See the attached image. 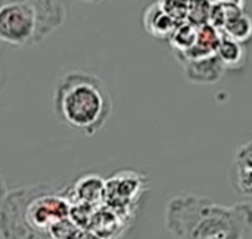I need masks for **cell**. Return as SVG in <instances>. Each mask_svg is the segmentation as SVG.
I'll use <instances>...</instances> for the list:
<instances>
[{
	"mask_svg": "<svg viewBox=\"0 0 252 239\" xmlns=\"http://www.w3.org/2000/svg\"><path fill=\"white\" fill-rule=\"evenodd\" d=\"M165 228L177 239H247L252 234V204L223 205L185 192L167 203Z\"/></svg>",
	"mask_w": 252,
	"mask_h": 239,
	"instance_id": "1",
	"label": "cell"
},
{
	"mask_svg": "<svg viewBox=\"0 0 252 239\" xmlns=\"http://www.w3.org/2000/svg\"><path fill=\"white\" fill-rule=\"evenodd\" d=\"M63 191L47 183L18 186L7 191L0 211L3 239H55L53 231L69 219Z\"/></svg>",
	"mask_w": 252,
	"mask_h": 239,
	"instance_id": "2",
	"label": "cell"
},
{
	"mask_svg": "<svg viewBox=\"0 0 252 239\" xmlns=\"http://www.w3.org/2000/svg\"><path fill=\"white\" fill-rule=\"evenodd\" d=\"M56 117L86 136L96 135L112 115V98L94 74L71 71L62 75L53 92Z\"/></svg>",
	"mask_w": 252,
	"mask_h": 239,
	"instance_id": "3",
	"label": "cell"
},
{
	"mask_svg": "<svg viewBox=\"0 0 252 239\" xmlns=\"http://www.w3.org/2000/svg\"><path fill=\"white\" fill-rule=\"evenodd\" d=\"M66 18L62 1H0V41L15 47H32L58 30Z\"/></svg>",
	"mask_w": 252,
	"mask_h": 239,
	"instance_id": "4",
	"label": "cell"
},
{
	"mask_svg": "<svg viewBox=\"0 0 252 239\" xmlns=\"http://www.w3.org/2000/svg\"><path fill=\"white\" fill-rule=\"evenodd\" d=\"M142 176L136 171H117L108 180H105L103 205L117 213L118 216L128 214V208L133 201L140 195Z\"/></svg>",
	"mask_w": 252,
	"mask_h": 239,
	"instance_id": "5",
	"label": "cell"
},
{
	"mask_svg": "<svg viewBox=\"0 0 252 239\" xmlns=\"http://www.w3.org/2000/svg\"><path fill=\"white\" fill-rule=\"evenodd\" d=\"M105 180L96 174H86L80 177L72 186L63 189V195L69 207L97 208L103 205Z\"/></svg>",
	"mask_w": 252,
	"mask_h": 239,
	"instance_id": "6",
	"label": "cell"
},
{
	"mask_svg": "<svg viewBox=\"0 0 252 239\" xmlns=\"http://www.w3.org/2000/svg\"><path fill=\"white\" fill-rule=\"evenodd\" d=\"M185 67L186 78L196 84H213L220 81L226 68L217 58V55L198 58V59H182Z\"/></svg>",
	"mask_w": 252,
	"mask_h": 239,
	"instance_id": "7",
	"label": "cell"
},
{
	"mask_svg": "<svg viewBox=\"0 0 252 239\" xmlns=\"http://www.w3.org/2000/svg\"><path fill=\"white\" fill-rule=\"evenodd\" d=\"M143 25L145 30L157 38H171L180 24L162 9L161 3H155L145 10Z\"/></svg>",
	"mask_w": 252,
	"mask_h": 239,
	"instance_id": "8",
	"label": "cell"
},
{
	"mask_svg": "<svg viewBox=\"0 0 252 239\" xmlns=\"http://www.w3.org/2000/svg\"><path fill=\"white\" fill-rule=\"evenodd\" d=\"M216 55L226 69L227 68L239 69L245 65V61H247V47L245 44L221 34L220 44L217 47Z\"/></svg>",
	"mask_w": 252,
	"mask_h": 239,
	"instance_id": "9",
	"label": "cell"
},
{
	"mask_svg": "<svg viewBox=\"0 0 252 239\" xmlns=\"http://www.w3.org/2000/svg\"><path fill=\"white\" fill-rule=\"evenodd\" d=\"M223 35L236 40L239 43H245L252 37V21L248 15H245L242 10L233 13L229 16L220 31Z\"/></svg>",
	"mask_w": 252,
	"mask_h": 239,
	"instance_id": "10",
	"label": "cell"
},
{
	"mask_svg": "<svg viewBox=\"0 0 252 239\" xmlns=\"http://www.w3.org/2000/svg\"><path fill=\"white\" fill-rule=\"evenodd\" d=\"M233 163H236L239 166H244V167L250 169L252 171V142L244 143L236 149Z\"/></svg>",
	"mask_w": 252,
	"mask_h": 239,
	"instance_id": "11",
	"label": "cell"
},
{
	"mask_svg": "<svg viewBox=\"0 0 252 239\" xmlns=\"http://www.w3.org/2000/svg\"><path fill=\"white\" fill-rule=\"evenodd\" d=\"M6 195H7V189H6V185H4L3 177L0 176V211H1V207H3V203H4Z\"/></svg>",
	"mask_w": 252,
	"mask_h": 239,
	"instance_id": "12",
	"label": "cell"
}]
</instances>
